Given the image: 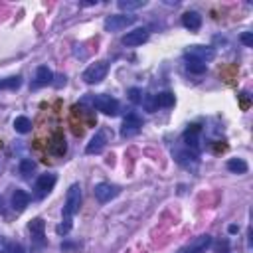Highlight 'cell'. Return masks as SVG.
Wrapping results in <instances>:
<instances>
[{"label": "cell", "mask_w": 253, "mask_h": 253, "mask_svg": "<svg viewBox=\"0 0 253 253\" xmlns=\"http://www.w3.org/2000/svg\"><path fill=\"white\" fill-rule=\"evenodd\" d=\"M22 85V77L20 75H12V77H6V79H0V89H18Z\"/></svg>", "instance_id": "24"}, {"label": "cell", "mask_w": 253, "mask_h": 253, "mask_svg": "<svg viewBox=\"0 0 253 253\" xmlns=\"http://www.w3.org/2000/svg\"><path fill=\"white\" fill-rule=\"evenodd\" d=\"M14 129H16V133L26 135V133L32 131V121L28 117H16L14 119Z\"/></svg>", "instance_id": "20"}, {"label": "cell", "mask_w": 253, "mask_h": 253, "mask_svg": "<svg viewBox=\"0 0 253 253\" xmlns=\"http://www.w3.org/2000/svg\"><path fill=\"white\" fill-rule=\"evenodd\" d=\"M228 249H230V241L228 239L216 243V253H228Z\"/></svg>", "instance_id": "29"}, {"label": "cell", "mask_w": 253, "mask_h": 253, "mask_svg": "<svg viewBox=\"0 0 253 253\" xmlns=\"http://www.w3.org/2000/svg\"><path fill=\"white\" fill-rule=\"evenodd\" d=\"M241 42H243L247 48L253 46V34H251V32H243V34H241Z\"/></svg>", "instance_id": "31"}, {"label": "cell", "mask_w": 253, "mask_h": 253, "mask_svg": "<svg viewBox=\"0 0 253 253\" xmlns=\"http://www.w3.org/2000/svg\"><path fill=\"white\" fill-rule=\"evenodd\" d=\"M44 230H46V224L42 217H36L30 221V232H32V237H34L36 243H44Z\"/></svg>", "instance_id": "14"}, {"label": "cell", "mask_w": 253, "mask_h": 253, "mask_svg": "<svg viewBox=\"0 0 253 253\" xmlns=\"http://www.w3.org/2000/svg\"><path fill=\"white\" fill-rule=\"evenodd\" d=\"M107 72H109V63L107 61H95V63H91V66L83 72V81L89 83V85L99 83V81L105 79Z\"/></svg>", "instance_id": "3"}, {"label": "cell", "mask_w": 253, "mask_h": 253, "mask_svg": "<svg viewBox=\"0 0 253 253\" xmlns=\"http://www.w3.org/2000/svg\"><path fill=\"white\" fill-rule=\"evenodd\" d=\"M34 170H36V163L32 161V158H24V161L20 163V174H22L24 178H28Z\"/></svg>", "instance_id": "25"}, {"label": "cell", "mask_w": 253, "mask_h": 253, "mask_svg": "<svg viewBox=\"0 0 253 253\" xmlns=\"http://www.w3.org/2000/svg\"><path fill=\"white\" fill-rule=\"evenodd\" d=\"M178 253H186V251H184V249H180V251H178Z\"/></svg>", "instance_id": "36"}, {"label": "cell", "mask_w": 253, "mask_h": 253, "mask_svg": "<svg viewBox=\"0 0 253 253\" xmlns=\"http://www.w3.org/2000/svg\"><path fill=\"white\" fill-rule=\"evenodd\" d=\"M143 95H145V93H143L139 87H133V89H129V99H131L133 103H137V105L143 101Z\"/></svg>", "instance_id": "28"}, {"label": "cell", "mask_w": 253, "mask_h": 253, "mask_svg": "<svg viewBox=\"0 0 253 253\" xmlns=\"http://www.w3.org/2000/svg\"><path fill=\"white\" fill-rule=\"evenodd\" d=\"M198 135H200V126L198 125H192L190 129L184 133V141H186V145L190 146H198Z\"/></svg>", "instance_id": "21"}, {"label": "cell", "mask_w": 253, "mask_h": 253, "mask_svg": "<svg viewBox=\"0 0 253 253\" xmlns=\"http://www.w3.org/2000/svg\"><path fill=\"white\" fill-rule=\"evenodd\" d=\"M54 79H55V81H52V83H54L55 87L66 85V75H61V73H59V75H54Z\"/></svg>", "instance_id": "32"}, {"label": "cell", "mask_w": 253, "mask_h": 253, "mask_svg": "<svg viewBox=\"0 0 253 253\" xmlns=\"http://www.w3.org/2000/svg\"><path fill=\"white\" fill-rule=\"evenodd\" d=\"M48 150H50V154H54V156H63V154H66L68 145H66V139H63V135L55 133V135L52 137L50 145H48Z\"/></svg>", "instance_id": "12"}, {"label": "cell", "mask_w": 253, "mask_h": 253, "mask_svg": "<svg viewBox=\"0 0 253 253\" xmlns=\"http://www.w3.org/2000/svg\"><path fill=\"white\" fill-rule=\"evenodd\" d=\"M81 186L79 184H72L66 196V206H63V217H73L79 208H81Z\"/></svg>", "instance_id": "1"}, {"label": "cell", "mask_w": 253, "mask_h": 253, "mask_svg": "<svg viewBox=\"0 0 253 253\" xmlns=\"http://www.w3.org/2000/svg\"><path fill=\"white\" fill-rule=\"evenodd\" d=\"M237 230H239V228H237V226H230V234H235V232H237Z\"/></svg>", "instance_id": "35"}, {"label": "cell", "mask_w": 253, "mask_h": 253, "mask_svg": "<svg viewBox=\"0 0 253 253\" xmlns=\"http://www.w3.org/2000/svg\"><path fill=\"white\" fill-rule=\"evenodd\" d=\"M141 105H143L148 113H154V111L158 109V105H156V97H154V95H143V101H141Z\"/></svg>", "instance_id": "26"}, {"label": "cell", "mask_w": 253, "mask_h": 253, "mask_svg": "<svg viewBox=\"0 0 253 253\" xmlns=\"http://www.w3.org/2000/svg\"><path fill=\"white\" fill-rule=\"evenodd\" d=\"M93 194H95V198H97L101 204H105V202H111L113 198L119 196V188L113 186V184H109V182H101V184L95 186Z\"/></svg>", "instance_id": "5"}, {"label": "cell", "mask_w": 253, "mask_h": 253, "mask_svg": "<svg viewBox=\"0 0 253 253\" xmlns=\"http://www.w3.org/2000/svg\"><path fill=\"white\" fill-rule=\"evenodd\" d=\"M182 26H184L186 30H190V32H196V30H200V26H202V16H200L198 12H194V10H190V12H186V14L182 16Z\"/></svg>", "instance_id": "13"}, {"label": "cell", "mask_w": 253, "mask_h": 253, "mask_svg": "<svg viewBox=\"0 0 253 253\" xmlns=\"http://www.w3.org/2000/svg\"><path fill=\"white\" fill-rule=\"evenodd\" d=\"M186 57H192V59H198V61L206 63V61H212L216 57V52L210 46H198L196 44V46H190L186 50Z\"/></svg>", "instance_id": "7"}, {"label": "cell", "mask_w": 253, "mask_h": 253, "mask_svg": "<svg viewBox=\"0 0 253 253\" xmlns=\"http://www.w3.org/2000/svg\"><path fill=\"white\" fill-rule=\"evenodd\" d=\"M55 174H52V172H48V174H40L38 176V180H36V186H34V190H36V196L38 198H44L46 194H50L52 192V188L55 186Z\"/></svg>", "instance_id": "8"}, {"label": "cell", "mask_w": 253, "mask_h": 253, "mask_svg": "<svg viewBox=\"0 0 253 253\" xmlns=\"http://www.w3.org/2000/svg\"><path fill=\"white\" fill-rule=\"evenodd\" d=\"M10 249H12V245L8 243V239L4 235H0V253H10Z\"/></svg>", "instance_id": "30"}, {"label": "cell", "mask_w": 253, "mask_h": 253, "mask_svg": "<svg viewBox=\"0 0 253 253\" xmlns=\"http://www.w3.org/2000/svg\"><path fill=\"white\" fill-rule=\"evenodd\" d=\"M146 2L145 0H119V8L121 10H139V8H143Z\"/></svg>", "instance_id": "22"}, {"label": "cell", "mask_w": 253, "mask_h": 253, "mask_svg": "<svg viewBox=\"0 0 253 253\" xmlns=\"http://www.w3.org/2000/svg\"><path fill=\"white\" fill-rule=\"evenodd\" d=\"M107 141H109V131H107V129L97 131V133H95V137L87 143L85 152H87V154H97V152H101V150L105 148Z\"/></svg>", "instance_id": "9"}, {"label": "cell", "mask_w": 253, "mask_h": 253, "mask_svg": "<svg viewBox=\"0 0 253 253\" xmlns=\"http://www.w3.org/2000/svg\"><path fill=\"white\" fill-rule=\"evenodd\" d=\"M154 97H156V105H158V107H172V105L176 103L174 93H170V91H163V93L154 95Z\"/></svg>", "instance_id": "19"}, {"label": "cell", "mask_w": 253, "mask_h": 253, "mask_svg": "<svg viewBox=\"0 0 253 253\" xmlns=\"http://www.w3.org/2000/svg\"><path fill=\"white\" fill-rule=\"evenodd\" d=\"M135 24V16H129V14H115V16H109L105 20V30L107 32H119L126 26Z\"/></svg>", "instance_id": "6"}, {"label": "cell", "mask_w": 253, "mask_h": 253, "mask_svg": "<svg viewBox=\"0 0 253 253\" xmlns=\"http://www.w3.org/2000/svg\"><path fill=\"white\" fill-rule=\"evenodd\" d=\"M70 230H72V217H63V221L55 228V232H57L59 235H68Z\"/></svg>", "instance_id": "27"}, {"label": "cell", "mask_w": 253, "mask_h": 253, "mask_svg": "<svg viewBox=\"0 0 253 253\" xmlns=\"http://www.w3.org/2000/svg\"><path fill=\"white\" fill-rule=\"evenodd\" d=\"M176 161L182 164V166H186V168H190V164L192 166H196L198 164V156L194 154V152H188V150H184V152H176Z\"/></svg>", "instance_id": "18"}, {"label": "cell", "mask_w": 253, "mask_h": 253, "mask_svg": "<svg viewBox=\"0 0 253 253\" xmlns=\"http://www.w3.org/2000/svg\"><path fill=\"white\" fill-rule=\"evenodd\" d=\"M54 81V73H52V70L48 68V66H40L38 70H36V81H34V87H44V85H48V83H52Z\"/></svg>", "instance_id": "16"}, {"label": "cell", "mask_w": 253, "mask_h": 253, "mask_svg": "<svg viewBox=\"0 0 253 253\" xmlns=\"http://www.w3.org/2000/svg\"><path fill=\"white\" fill-rule=\"evenodd\" d=\"M186 70L192 72V73H204L206 72V63H202L198 59H192V57H186Z\"/></svg>", "instance_id": "23"}, {"label": "cell", "mask_w": 253, "mask_h": 253, "mask_svg": "<svg viewBox=\"0 0 253 253\" xmlns=\"http://www.w3.org/2000/svg\"><path fill=\"white\" fill-rule=\"evenodd\" d=\"M228 170L234 172V174H245L249 170L247 163L243 161V158H230L228 161Z\"/></svg>", "instance_id": "17"}, {"label": "cell", "mask_w": 253, "mask_h": 253, "mask_svg": "<svg viewBox=\"0 0 253 253\" xmlns=\"http://www.w3.org/2000/svg\"><path fill=\"white\" fill-rule=\"evenodd\" d=\"M28 202H30L28 192H24V190L16 188V190H14V194H12V208H14L16 212H24L26 206H28Z\"/></svg>", "instance_id": "15"}, {"label": "cell", "mask_w": 253, "mask_h": 253, "mask_svg": "<svg viewBox=\"0 0 253 253\" xmlns=\"http://www.w3.org/2000/svg\"><path fill=\"white\" fill-rule=\"evenodd\" d=\"M143 129V119L137 115V113H129L123 121V126H121V137L123 139H131L135 135H139Z\"/></svg>", "instance_id": "4"}, {"label": "cell", "mask_w": 253, "mask_h": 253, "mask_svg": "<svg viewBox=\"0 0 253 253\" xmlns=\"http://www.w3.org/2000/svg\"><path fill=\"white\" fill-rule=\"evenodd\" d=\"M241 107L247 109V97H245V93H241Z\"/></svg>", "instance_id": "34"}, {"label": "cell", "mask_w": 253, "mask_h": 253, "mask_svg": "<svg viewBox=\"0 0 253 253\" xmlns=\"http://www.w3.org/2000/svg\"><path fill=\"white\" fill-rule=\"evenodd\" d=\"M210 245H212V235L204 234V235L194 237L192 241H190V243L184 247V251H186V253H204Z\"/></svg>", "instance_id": "11"}, {"label": "cell", "mask_w": 253, "mask_h": 253, "mask_svg": "<svg viewBox=\"0 0 253 253\" xmlns=\"http://www.w3.org/2000/svg\"><path fill=\"white\" fill-rule=\"evenodd\" d=\"M93 107L97 111H101L103 115H109V117H115L119 113V101L107 93L93 95Z\"/></svg>", "instance_id": "2"}, {"label": "cell", "mask_w": 253, "mask_h": 253, "mask_svg": "<svg viewBox=\"0 0 253 253\" xmlns=\"http://www.w3.org/2000/svg\"><path fill=\"white\" fill-rule=\"evenodd\" d=\"M146 40H148V30L146 28H135L133 32H129V34L123 38V44L129 46V48H135V46H143Z\"/></svg>", "instance_id": "10"}, {"label": "cell", "mask_w": 253, "mask_h": 253, "mask_svg": "<svg viewBox=\"0 0 253 253\" xmlns=\"http://www.w3.org/2000/svg\"><path fill=\"white\" fill-rule=\"evenodd\" d=\"M10 253H24V247H22V245H12Z\"/></svg>", "instance_id": "33"}]
</instances>
